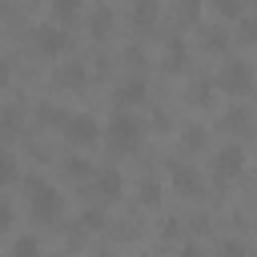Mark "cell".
I'll return each mask as SVG.
<instances>
[{
	"instance_id": "obj_1",
	"label": "cell",
	"mask_w": 257,
	"mask_h": 257,
	"mask_svg": "<svg viewBox=\"0 0 257 257\" xmlns=\"http://www.w3.org/2000/svg\"><path fill=\"white\" fill-rule=\"evenodd\" d=\"M24 193H28V213H32V221L52 225V221L64 213V197L56 193L52 181H44V177H28V181H24Z\"/></svg>"
},
{
	"instance_id": "obj_2",
	"label": "cell",
	"mask_w": 257,
	"mask_h": 257,
	"mask_svg": "<svg viewBox=\"0 0 257 257\" xmlns=\"http://www.w3.org/2000/svg\"><path fill=\"white\" fill-rule=\"evenodd\" d=\"M141 133H145V124L133 112H124V108H116L108 116V124H104V141H108L112 153H133L141 145Z\"/></svg>"
},
{
	"instance_id": "obj_3",
	"label": "cell",
	"mask_w": 257,
	"mask_h": 257,
	"mask_svg": "<svg viewBox=\"0 0 257 257\" xmlns=\"http://www.w3.org/2000/svg\"><path fill=\"white\" fill-rule=\"evenodd\" d=\"M217 84H221L229 96H245V92L257 84V72H253V64H249L245 56H233V60H225V64H221Z\"/></svg>"
},
{
	"instance_id": "obj_4",
	"label": "cell",
	"mask_w": 257,
	"mask_h": 257,
	"mask_svg": "<svg viewBox=\"0 0 257 257\" xmlns=\"http://www.w3.org/2000/svg\"><path fill=\"white\" fill-rule=\"evenodd\" d=\"M60 133H64L68 145H92V141L100 137V124H96L92 112H68V120H64Z\"/></svg>"
},
{
	"instance_id": "obj_5",
	"label": "cell",
	"mask_w": 257,
	"mask_h": 257,
	"mask_svg": "<svg viewBox=\"0 0 257 257\" xmlns=\"http://www.w3.org/2000/svg\"><path fill=\"white\" fill-rule=\"evenodd\" d=\"M32 44H36V52H44V56H60L64 48H68V28H60V24H40L36 32H32Z\"/></svg>"
},
{
	"instance_id": "obj_6",
	"label": "cell",
	"mask_w": 257,
	"mask_h": 257,
	"mask_svg": "<svg viewBox=\"0 0 257 257\" xmlns=\"http://www.w3.org/2000/svg\"><path fill=\"white\" fill-rule=\"evenodd\" d=\"M241 169H245V149L241 145H221L217 157H213L217 181H233V177H241Z\"/></svg>"
},
{
	"instance_id": "obj_7",
	"label": "cell",
	"mask_w": 257,
	"mask_h": 257,
	"mask_svg": "<svg viewBox=\"0 0 257 257\" xmlns=\"http://www.w3.org/2000/svg\"><path fill=\"white\" fill-rule=\"evenodd\" d=\"M169 177H173V189H177L181 197H201V193H205V177H201L193 165H185V161H177V165L169 169Z\"/></svg>"
},
{
	"instance_id": "obj_8",
	"label": "cell",
	"mask_w": 257,
	"mask_h": 257,
	"mask_svg": "<svg viewBox=\"0 0 257 257\" xmlns=\"http://www.w3.org/2000/svg\"><path fill=\"white\" fill-rule=\"evenodd\" d=\"M92 189H96L104 201H116V197L124 193V177H120V169H112V165L96 169V173H92Z\"/></svg>"
},
{
	"instance_id": "obj_9",
	"label": "cell",
	"mask_w": 257,
	"mask_h": 257,
	"mask_svg": "<svg viewBox=\"0 0 257 257\" xmlns=\"http://www.w3.org/2000/svg\"><path fill=\"white\" fill-rule=\"evenodd\" d=\"M161 64H165L169 72H181V68L189 64V44H185V36H169V40H165V56H161Z\"/></svg>"
},
{
	"instance_id": "obj_10",
	"label": "cell",
	"mask_w": 257,
	"mask_h": 257,
	"mask_svg": "<svg viewBox=\"0 0 257 257\" xmlns=\"http://www.w3.org/2000/svg\"><path fill=\"white\" fill-rule=\"evenodd\" d=\"M60 88H84L88 84V68L80 64V60H68V64H60L56 68V76H52Z\"/></svg>"
},
{
	"instance_id": "obj_11",
	"label": "cell",
	"mask_w": 257,
	"mask_h": 257,
	"mask_svg": "<svg viewBox=\"0 0 257 257\" xmlns=\"http://www.w3.org/2000/svg\"><path fill=\"white\" fill-rule=\"evenodd\" d=\"M141 100H145V80H141V76H128V80L116 84V104H120L124 112H128L133 104H141Z\"/></svg>"
},
{
	"instance_id": "obj_12",
	"label": "cell",
	"mask_w": 257,
	"mask_h": 257,
	"mask_svg": "<svg viewBox=\"0 0 257 257\" xmlns=\"http://www.w3.org/2000/svg\"><path fill=\"white\" fill-rule=\"evenodd\" d=\"M128 20H133L137 28H153V24L161 20V0H137L133 12H128Z\"/></svg>"
},
{
	"instance_id": "obj_13",
	"label": "cell",
	"mask_w": 257,
	"mask_h": 257,
	"mask_svg": "<svg viewBox=\"0 0 257 257\" xmlns=\"http://www.w3.org/2000/svg\"><path fill=\"white\" fill-rule=\"evenodd\" d=\"M112 24H116V12H112V4H96V8H92V16H88V28H92V36H108V32H112Z\"/></svg>"
},
{
	"instance_id": "obj_14",
	"label": "cell",
	"mask_w": 257,
	"mask_h": 257,
	"mask_svg": "<svg viewBox=\"0 0 257 257\" xmlns=\"http://www.w3.org/2000/svg\"><path fill=\"white\" fill-rule=\"evenodd\" d=\"M221 124H225V128H233V133H249V124H253V112H249L245 104H233V108H225Z\"/></svg>"
},
{
	"instance_id": "obj_15",
	"label": "cell",
	"mask_w": 257,
	"mask_h": 257,
	"mask_svg": "<svg viewBox=\"0 0 257 257\" xmlns=\"http://www.w3.org/2000/svg\"><path fill=\"white\" fill-rule=\"evenodd\" d=\"M36 120H40V124H60V128H64L68 112H64L60 104H52V100H40V104H36Z\"/></svg>"
},
{
	"instance_id": "obj_16",
	"label": "cell",
	"mask_w": 257,
	"mask_h": 257,
	"mask_svg": "<svg viewBox=\"0 0 257 257\" xmlns=\"http://www.w3.org/2000/svg\"><path fill=\"white\" fill-rule=\"evenodd\" d=\"M76 12H80L76 0H52V24L68 28V20H76Z\"/></svg>"
},
{
	"instance_id": "obj_17",
	"label": "cell",
	"mask_w": 257,
	"mask_h": 257,
	"mask_svg": "<svg viewBox=\"0 0 257 257\" xmlns=\"http://www.w3.org/2000/svg\"><path fill=\"white\" fill-rule=\"evenodd\" d=\"M20 124H24L20 104H4L0 108V133H20Z\"/></svg>"
},
{
	"instance_id": "obj_18",
	"label": "cell",
	"mask_w": 257,
	"mask_h": 257,
	"mask_svg": "<svg viewBox=\"0 0 257 257\" xmlns=\"http://www.w3.org/2000/svg\"><path fill=\"white\" fill-rule=\"evenodd\" d=\"M8 257H40V241H36L32 233H24V237H16V241H12Z\"/></svg>"
},
{
	"instance_id": "obj_19",
	"label": "cell",
	"mask_w": 257,
	"mask_h": 257,
	"mask_svg": "<svg viewBox=\"0 0 257 257\" xmlns=\"http://www.w3.org/2000/svg\"><path fill=\"white\" fill-rule=\"evenodd\" d=\"M205 141H209V133H205V124H185V133H181V145L185 149H205Z\"/></svg>"
},
{
	"instance_id": "obj_20",
	"label": "cell",
	"mask_w": 257,
	"mask_h": 257,
	"mask_svg": "<svg viewBox=\"0 0 257 257\" xmlns=\"http://www.w3.org/2000/svg\"><path fill=\"white\" fill-rule=\"evenodd\" d=\"M64 173H68V177H92L96 169L88 165V157H80V153H72V157H64Z\"/></svg>"
},
{
	"instance_id": "obj_21",
	"label": "cell",
	"mask_w": 257,
	"mask_h": 257,
	"mask_svg": "<svg viewBox=\"0 0 257 257\" xmlns=\"http://www.w3.org/2000/svg\"><path fill=\"white\" fill-rule=\"evenodd\" d=\"M189 100L193 104H213V80H193L189 84Z\"/></svg>"
},
{
	"instance_id": "obj_22",
	"label": "cell",
	"mask_w": 257,
	"mask_h": 257,
	"mask_svg": "<svg viewBox=\"0 0 257 257\" xmlns=\"http://www.w3.org/2000/svg\"><path fill=\"white\" fill-rule=\"evenodd\" d=\"M137 189H141V205H161V181L157 177H145Z\"/></svg>"
},
{
	"instance_id": "obj_23",
	"label": "cell",
	"mask_w": 257,
	"mask_h": 257,
	"mask_svg": "<svg viewBox=\"0 0 257 257\" xmlns=\"http://www.w3.org/2000/svg\"><path fill=\"white\" fill-rule=\"evenodd\" d=\"M241 40L257 44V12H241Z\"/></svg>"
},
{
	"instance_id": "obj_24",
	"label": "cell",
	"mask_w": 257,
	"mask_h": 257,
	"mask_svg": "<svg viewBox=\"0 0 257 257\" xmlns=\"http://www.w3.org/2000/svg\"><path fill=\"white\" fill-rule=\"evenodd\" d=\"M12 181H16V157L0 153V185H12Z\"/></svg>"
},
{
	"instance_id": "obj_25",
	"label": "cell",
	"mask_w": 257,
	"mask_h": 257,
	"mask_svg": "<svg viewBox=\"0 0 257 257\" xmlns=\"http://www.w3.org/2000/svg\"><path fill=\"white\" fill-rule=\"evenodd\" d=\"M205 44H209V48H221V44H229V32L213 24V28H205Z\"/></svg>"
},
{
	"instance_id": "obj_26",
	"label": "cell",
	"mask_w": 257,
	"mask_h": 257,
	"mask_svg": "<svg viewBox=\"0 0 257 257\" xmlns=\"http://www.w3.org/2000/svg\"><path fill=\"white\" fill-rule=\"evenodd\" d=\"M80 225H84V229H104V209H84Z\"/></svg>"
},
{
	"instance_id": "obj_27",
	"label": "cell",
	"mask_w": 257,
	"mask_h": 257,
	"mask_svg": "<svg viewBox=\"0 0 257 257\" xmlns=\"http://www.w3.org/2000/svg\"><path fill=\"white\" fill-rule=\"evenodd\" d=\"M221 257H245V241H237V237L221 241Z\"/></svg>"
},
{
	"instance_id": "obj_28",
	"label": "cell",
	"mask_w": 257,
	"mask_h": 257,
	"mask_svg": "<svg viewBox=\"0 0 257 257\" xmlns=\"http://www.w3.org/2000/svg\"><path fill=\"white\" fill-rule=\"evenodd\" d=\"M241 12H245V8H241L237 0H217V16H237V20H241Z\"/></svg>"
},
{
	"instance_id": "obj_29",
	"label": "cell",
	"mask_w": 257,
	"mask_h": 257,
	"mask_svg": "<svg viewBox=\"0 0 257 257\" xmlns=\"http://www.w3.org/2000/svg\"><path fill=\"white\" fill-rule=\"evenodd\" d=\"M177 12H181V20H197V16H201V4H197V0H185Z\"/></svg>"
},
{
	"instance_id": "obj_30",
	"label": "cell",
	"mask_w": 257,
	"mask_h": 257,
	"mask_svg": "<svg viewBox=\"0 0 257 257\" xmlns=\"http://www.w3.org/2000/svg\"><path fill=\"white\" fill-rule=\"evenodd\" d=\"M12 217H16V209H12V205L0 197V229H8V225H12Z\"/></svg>"
},
{
	"instance_id": "obj_31",
	"label": "cell",
	"mask_w": 257,
	"mask_h": 257,
	"mask_svg": "<svg viewBox=\"0 0 257 257\" xmlns=\"http://www.w3.org/2000/svg\"><path fill=\"white\" fill-rule=\"evenodd\" d=\"M161 233H165V237H177V233H181V221H177V217H165V229H161Z\"/></svg>"
},
{
	"instance_id": "obj_32",
	"label": "cell",
	"mask_w": 257,
	"mask_h": 257,
	"mask_svg": "<svg viewBox=\"0 0 257 257\" xmlns=\"http://www.w3.org/2000/svg\"><path fill=\"white\" fill-rule=\"evenodd\" d=\"M8 72H12V68H8V56H4V52H0V88H4V84H8Z\"/></svg>"
},
{
	"instance_id": "obj_33",
	"label": "cell",
	"mask_w": 257,
	"mask_h": 257,
	"mask_svg": "<svg viewBox=\"0 0 257 257\" xmlns=\"http://www.w3.org/2000/svg\"><path fill=\"white\" fill-rule=\"evenodd\" d=\"M181 257H205V249H201V245H185V249H181Z\"/></svg>"
},
{
	"instance_id": "obj_34",
	"label": "cell",
	"mask_w": 257,
	"mask_h": 257,
	"mask_svg": "<svg viewBox=\"0 0 257 257\" xmlns=\"http://www.w3.org/2000/svg\"><path fill=\"white\" fill-rule=\"evenodd\" d=\"M60 257H68V253H60Z\"/></svg>"
}]
</instances>
